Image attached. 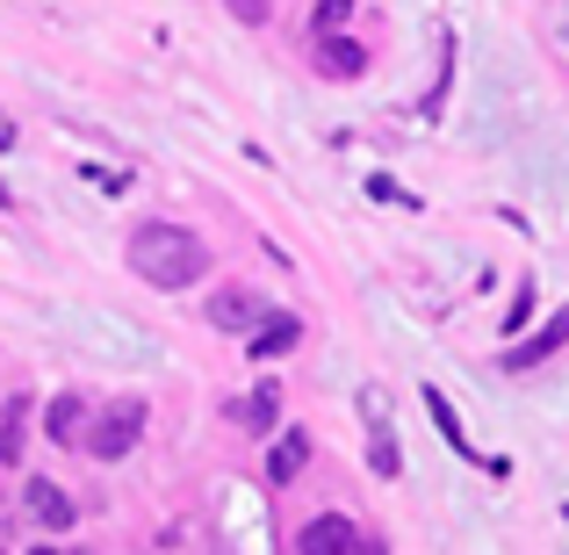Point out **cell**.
I'll list each match as a JSON object with an SVG mask.
<instances>
[{
	"instance_id": "obj_1",
	"label": "cell",
	"mask_w": 569,
	"mask_h": 555,
	"mask_svg": "<svg viewBox=\"0 0 569 555\" xmlns=\"http://www.w3.org/2000/svg\"><path fill=\"white\" fill-rule=\"evenodd\" d=\"M123 260H130V275L152 281V289H194V281L209 275V246L194 231H181V224H138Z\"/></svg>"
},
{
	"instance_id": "obj_2",
	"label": "cell",
	"mask_w": 569,
	"mask_h": 555,
	"mask_svg": "<svg viewBox=\"0 0 569 555\" xmlns=\"http://www.w3.org/2000/svg\"><path fill=\"white\" fill-rule=\"evenodd\" d=\"M138 433H144V404L130 397V404H109V412H101L94 426L80 433V447H87L94 462H123L130 447H138Z\"/></svg>"
},
{
	"instance_id": "obj_3",
	"label": "cell",
	"mask_w": 569,
	"mask_h": 555,
	"mask_svg": "<svg viewBox=\"0 0 569 555\" xmlns=\"http://www.w3.org/2000/svg\"><path fill=\"white\" fill-rule=\"evenodd\" d=\"M361 548V534H353L347 513H318L303 534H296V555H353Z\"/></svg>"
},
{
	"instance_id": "obj_4",
	"label": "cell",
	"mask_w": 569,
	"mask_h": 555,
	"mask_svg": "<svg viewBox=\"0 0 569 555\" xmlns=\"http://www.w3.org/2000/svg\"><path fill=\"white\" fill-rule=\"evenodd\" d=\"M562 347H569V310H556V318H548L533 339H519V347L505 354V368H512V375H527V368H541L548 354H562Z\"/></svg>"
},
{
	"instance_id": "obj_5",
	"label": "cell",
	"mask_w": 569,
	"mask_h": 555,
	"mask_svg": "<svg viewBox=\"0 0 569 555\" xmlns=\"http://www.w3.org/2000/svg\"><path fill=\"white\" fill-rule=\"evenodd\" d=\"M260 318H267V304L252 289H217L209 296V325H217V333H252Z\"/></svg>"
},
{
	"instance_id": "obj_6",
	"label": "cell",
	"mask_w": 569,
	"mask_h": 555,
	"mask_svg": "<svg viewBox=\"0 0 569 555\" xmlns=\"http://www.w3.org/2000/svg\"><path fill=\"white\" fill-rule=\"evenodd\" d=\"M274 418H281V389H274V383H260L252 397L231 404V426H238V433H274Z\"/></svg>"
},
{
	"instance_id": "obj_7",
	"label": "cell",
	"mask_w": 569,
	"mask_h": 555,
	"mask_svg": "<svg viewBox=\"0 0 569 555\" xmlns=\"http://www.w3.org/2000/svg\"><path fill=\"white\" fill-rule=\"evenodd\" d=\"M296 339H303V318H267V325H252L246 354H252V361H281Z\"/></svg>"
},
{
	"instance_id": "obj_8",
	"label": "cell",
	"mask_w": 569,
	"mask_h": 555,
	"mask_svg": "<svg viewBox=\"0 0 569 555\" xmlns=\"http://www.w3.org/2000/svg\"><path fill=\"white\" fill-rule=\"evenodd\" d=\"M318 72H325V80H361L368 51H361V43H347V37H318Z\"/></svg>"
},
{
	"instance_id": "obj_9",
	"label": "cell",
	"mask_w": 569,
	"mask_h": 555,
	"mask_svg": "<svg viewBox=\"0 0 569 555\" xmlns=\"http://www.w3.org/2000/svg\"><path fill=\"white\" fill-rule=\"evenodd\" d=\"M303 462H310V440H303V433H281L274 455H267V476H274V484H296V476H303Z\"/></svg>"
},
{
	"instance_id": "obj_10",
	"label": "cell",
	"mask_w": 569,
	"mask_h": 555,
	"mask_svg": "<svg viewBox=\"0 0 569 555\" xmlns=\"http://www.w3.org/2000/svg\"><path fill=\"white\" fill-rule=\"evenodd\" d=\"M29 513H37L43 527H72V498H66L58 484H43V476L29 484Z\"/></svg>"
},
{
	"instance_id": "obj_11",
	"label": "cell",
	"mask_w": 569,
	"mask_h": 555,
	"mask_svg": "<svg viewBox=\"0 0 569 555\" xmlns=\"http://www.w3.org/2000/svg\"><path fill=\"white\" fill-rule=\"evenodd\" d=\"M43 426H51V440H58V447L80 440V433H87V404H80V397H58L51 412H43Z\"/></svg>"
},
{
	"instance_id": "obj_12",
	"label": "cell",
	"mask_w": 569,
	"mask_h": 555,
	"mask_svg": "<svg viewBox=\"0 0 569 555\" xmlns=\"http://www.w3.org/2000/svg\"><path fill=\"white\" fill-rule=\"evenodd\" d=\"M426 412H432V426H440V440L455 447V455H469V433H461V418H455V404L440 397V389H426Z\"/></svg>"
},
{
	"instance_id": "obj_13",
	"label": "cell",
	"mask_w": 569,
	"mask_h": 555,
	"mask_svg": "<svg viewBox=\"0 0 569 555\" xmlns=\"http://www.w3.org/2000/svg\"><path fill=\"white\" fill-rule=\"evenodd\" d=\"M368 469H376V476H397V469H403V455H397V440H389V426H376V440H368Z\"/></svg>"
},
{
	"instance_id": "obj_14",
	"label": "cell",
	"mask_w": 569,
	"mask_h": 555,
	"mask_svg": "<svg viewBox=\"0 0 569 555\" xmlns=\"http://www.w3.org/2000/svg\"><path fill=\"white\" fill-rule=\"evenodd\" d=\"M22 455V404H8V426H0V462Z\"/></svg>"
},
{
	"instance_id": "obj_15",
	"label": "cell",
	"mask_w": 569,
	"mask_h": 555,
	"mask_svg": "<svg viewBox=\"0 0 569 555\" xmlns=\"http://www.w3.org/2000/svg\"><path fill=\"white\" fill-rule=\"evenodd\" d=\"M347 14H353V0H318V37H332Z\"/></svg>"
},
{
	"instance_id": "obj_16",
	"label": "cell",
	"mask_w": 569,
	"mask_h": 555,
	"mask_svg": "<svg viewBox=\"0 0 569 555\" xmlns=\"http://www.w3.org/2000/svg\"><path fill=\"white\" fill-rule=\"evenodd\" d=\"M533 318V281H519V304H512V318H505V325H512V333H519V325H527Z\"/></svg>"
},
{
	"instance_id": "obj_17",
	"label": "cell",
	"mask_w": 569,
	"mask_h": 555,
	"mask_svg": "<svg viewBox=\"0 0 569 555\" xmlns=\"http://www.w3.org/2000/svg\"><path fill=\"white\" fill-rule=\"evenodd\" d=\"M87 181H94V188H109V195H123V188H130V174H109V167H87Z\"/></svg>"
},
{
	"instance_id": "obj_18",
	"label": "cell",
	"mask_w": 569,
	"mask_h": 555,
	"mask_svg": "<svg viewBox=\"0 0 569 555\" xmlns=\"http://www.w3.org/2000/svg\"><path fill=\"white\" fill-rule=\"evenodd\" d=\"M231 14L238 22H267V0H231Z\"/></svg>"
},
{
	"instance_id": "obj_19",
	"label": "cell",
	"mask_w": 569,
	"mask_h": 555,
	"mask_svg": "<svg viewBox=\"0 0 569 555\" xmlns=\"http://www.w3.org/2000/svg\"><path fill=\"white\" fill-rule=\"evenodd\" d=\"M8 145H14V123H0V152H8Z\"/></svg>"
},
{
	"instance_id": "obj_20",
	"label": "cell",
	"mask_w": 569,
	"mask_h": 555,
	"mask_svg": "<svg viewBox=\"0 0 569 555\" xmlns=\"http://www.w3.org/2000/svg\"><path fill=\"white\" fill-rule=\"evenodd\" d=\"M29 555H58V548H29Z\"/></svg>"
},
{
	"instance_id": "obj_21",
	"label": "cell",
	"mask_w": 569,
	"mask_h": 555,
	"mask_svg": "<svg viewBox=\"0 0 569 555\" xmlns=\"http://www.w3.org/2000/svg\"><path fill=\"white\" fill-rule=\"evenodd\" d=\"M562 43H569V22H562Z\"/></svg>"
}]
</instances>
